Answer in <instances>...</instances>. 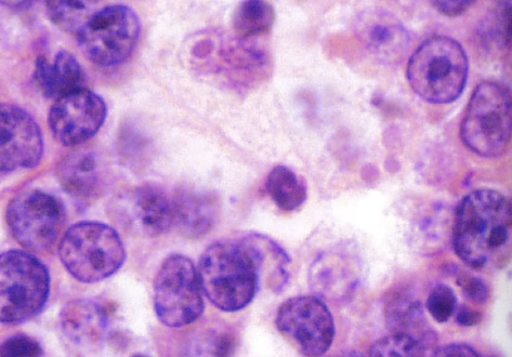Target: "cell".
I'll list each match as a JSON object with an SVG mask.
<instances>
[{"mask_svg":"<svg viewBox=\"0 0 512 357\" xmlns=\"http://www.w3.org/2000/svg\"><path fill=\"white\" fill-rule=\"evenodd\" d=\"M153 301L157 317L167 327L182 328L200 319L203 289L189 258L173 255L163 262L154 280Z\"/></svg>","mask_w":512,"mask_h":357,"instance_id":"52a82bcc","label":"cell"},{"mask_svg":"<svg viewBox=\"0 0 512 357\" xmlns=\"http://www.w3.org/2000/svg\"><path fill=\"white\" fill-rule=\"evenodd\" d=\"M42 354L41 345L29 336H13L0 345V357H39Z\"/></svg>","mask_w":512,"mask_h":357,"instance_id":"83f0119b","label":"cell"},{"mask_svg":"<svg viewBox=\"0 0 512 357\" xmlns=\"http://www.w3.org/2000/svg\"><path fill=\"white\" fill-rule=\"evenodd\" d=\"M59 254L65 269L83 283L109 279L126 259L120 235L100 222L74 224L63 235Z\"/></svg>","mask_w":512,"mask_h":357,"instance_id":"277c9868","label":"cell"},{"mask_svg":"<svg viewBox=\"0 0 512 357\" xmlns=\"http://www.w3.org/2000/svg\"><path fill=\"white\" fill-rule=\"evenodd\" d=\"M129 132L130 134H125L122 140L125 144L127 143V147H124V151L129 157V160L135 161V157L138 158V156L139 160H141L140 156L144 157L147 153L148 142L143 136L134 134L133 130Z\"/></svg>","mask_w":512,"mask_h":357,"instance_id":"f546056e","label":"cell"},{"mask_svg":"<svg viewBox=\"0 0 512 357\" xmlns=\"http://www.w3.org/2000/svg\"><path fill=\"white\" fill-rule=\"evenodd\" d=\"M140 21L136 12L123 5L96 11L77 34L85 56L103 68L127 61L140 37Z\"/></svg>","mask_w":512,"mask_h":357,"instance_id":"ba28073f","label":"cell"},{"mask_svg":"<svg viewBox=\"0 0 512 357\" xmlns=\"http://www.w3.org/2000/svg\"><path fill=\"white\" fill-rule=\"evenodd\" d=\"M251 255L259 276V283L280 292L288 280L290 258L285 251L268 236L251 234L241 238Z\"/></svg>","mask_w":512,"mask_h":357,"instance_id":"ffe728a7","label":"cell"},{"mask_svg":"<svg viewBox=\"0 0 512 357\" xmlns=\"http://www.w3.org/2000/svg\"><path fill=\"white\" fill-rule=\"evenodd\" d=\"M107 114L103 99L84 88L55 100L48 124L52 135L64 147H78L98 134Z\"/></svg>","mask_w":512,"mask_h":357,"instance_id":"8fae6325","label":"cell"},{"mask_svg":"<svg viewBox=\"0 0 512 357\" xmlns=\"http://www.w3.org/2000/svg\"><path fill=\"white\" fill-rule=\"evenodd\" d=\"M67 221L57 197L41 191L18 195L9 204L7 222L17 242L31 253H45L59 241Z\"/></svg>","mask_w":512,"mask_h":357,"instance_id":"9c48e42d","label":"cell"},{"mask_svg":"<svg viewBox=\"0 0 512 357\" xmlns=\"http://www.w3.org/2000/svg\"><path fill=\"white\" fill-rule=\"evenodd\" d=\"M275 323L281 335L307 357H320L333 345V316L320 298L288 299L280 307Z\"/></svg>","mask_w":512,"mask_h":357,"instance_id":"30bf717a","label":"cell"},{"mask_svg":"<svg viewBox=\"0 0 512 357\" xmlns=\"http://www.w3.org/2000/svg\"><path fill=\"white\" fill-rule=\"evenodd\" d=\"M485 33L489 35L497 46L509 47L511 41V5L504 2L498 7L488 25H485Z\"/></svg>","mask_w":512,"mask_h":357,"instance_id":"4316f807","label":"cell"},{"mask_svg":"<svg viewBox=\"0 0 512 357\" xmlns=\"http://www.w3.org/2000/svg\"><path fill=\"white\" fill-rule=\"evenodd\" d=\"M60 324L65 336L82 348L98 347L107 329V316L94 301L74 300L60 313Z\"/></svg>","mask_w":512,"mask_h":357,"instance_id":"ac0fdd59","label":"cell"},{"mask_svg":"<svg viewBox=\"0 0 512 357\" xmlns=\"http://www.w3.org/2000/svg\"><path fill=\"white\" fill-rule=\"evenodd\" d=\"M370 357H427V354L426 349L415 340L391 334L375 343Z\"/></svg>","mask_w":512,"mask_h":357,"instance_id":"d4e9b609","label":"cell"},{"mask_svg":"<svg viewBox=\"0 0 512 357\" xmlns=\"http://www.w3.org/2000/svg\"><path fill=\"white\" fill-rule=\"evenodd\" d=\"M357 268L341 255L323 256L313 264L311 285L315 292L326 299L346 298L357 282Z\"/></svg>","mask_w":512,"mask_h":357,"instance_id":"44dd1931","label":"cell"},{"mask_svg":"<svg viewBox=\"0 0 512 357\" xmlns=\"http://www.w3.org/2000/svg\"><path fill=\"white\" fill-rule=\"evenodd\" d=\"M50 279L44 264L23 250L0 255V323L19 324L43 310Z\"/></svg>","mask_w":512,"mask_h":357,"instance_id":"5b68a950","label":"cell"},{"mask_svg":"<svg viewBox=\"0 0 512 357\" xmlns=\"http://www.w3.org/2000/svg\"><path fill=\"white\" fill-rule=\"evenodd\" d=\"M274 20V9L269 3L244 2L233 18L235 35L244 41H256L271 31Z\"/></svg>","mask_w":512,"mask_h":357,"instance_id":"603a6c76","label":"cell"},{"mask_svg":"<svg viewBox=\"0 0 512 357\" xmlns=\"http://www.w3.org/2000/svg\"><path fill=\"white\" fill-rule=\"evenodd\" d=\"M44 139L35 119L16 105L0 103V173L36 167Z\"/></svg>","mask_w":512,"mask_h":357,"instance_id":"7c38bea8","label":"cell"},{"mask_svg":"<svg viewBox=\"0 0 512 357\" xmlns=\"http://www.w3.org/2000/svg\"><path fill=\"white\" fill-rule=\"evenodd\" d=\"M480 321L481 314L474 309L463 307L457 312V322L459 325L475 326L479 324Z\"/></svg>","mask_w":512,"mask_h":357,"instance_id":"d6a6232c","label":"cell"},{"mask_svg":"<svg viewBox=\"0 0 512 357\" xmlns=\"http://www.w3.org/2000/svg\"><path fill=\"white\" fill-rule=\"evenodd\" d=\"M198 274L203 293L225 312L246 308L260 284L255 263L241 240L209 246L200 259Z\"/></svg>","mask_w":512,"mask_h":357,"instance_id":"7a4b0ae2","label":"cell"},{"mask_svg":"<svg viewBox=\"0 0 512 357\" xmlns=\"http://www.w3.org/2000/svg\"><path fill=\"white\" fill-rule=\"evenodd\" d=\"M468 70V58L461 44L448 36H432L415 50L406 76L420 98L448 104L463 94Z\"/></svg>","mask_w":512,"mask_h":357,"instance_id":"3957f363","label":"cell"},{"mask_svg":"<svg viewBox=\"0 0 512 357\" xmlns=\"http://www.w3.org/2000/svg\"><path fill=\"white\" fill-rule=\"evenodd\" d=\"M131 357H148V356L143 355V354H136V355H133V356H131Z\"/></svg>","mask_w":512,"mask_h":357,"instance_id":"836d02e7","label":"cell"},{"mask_svg":"<svg viewBox=\"0 0 512 357\" xmlns=\"http://www.w3.org/2000/svg\"><path fill=\"white\" fill-rule=\"evenodd\" d=\"M453 238L457 256L470 268H504L511 253L508 198L490 189L468 194L457 208Z\"/></svg>","mask_w":512,"mask_h":357,"instance_id":"6da1fadb","label":"cell"},{"mask_svg":"<svg viewBox=\"0 0 512 357\" xmlns=\"http://www.w3.org/2000/svg\"><path fill=\"white\" fill-rule=\"evenodd\" d=\"M61 187L78 201L95 200L104 188V170L95 152L78 151L59 167Z\"/></svg>","mask_w":512,"mask_h":357,"instance_id":"2e32d148","label":"cell"},{"mask_svg":"<svg viewBox=\"0 0 512 357\" xmlns=\"http://www.w3.org/2000/svg\"><path fill=\"white\" fill-rule=\"evenodd\" d=\"M431 357H480V355L465 345H449L440 348Z\"/></svg>","mask_w":512,"mask_h":357,"instance_id":"1f68e13d","label":"cell"},{"mask_svg":"<svg viewBox=\"0 0 512 357\" xmlns=\"http://www.w3.org/2000/svg\"><path fill=\"white\" fill-rule=\"evenodd\" d=\"M386 323L393 335L409 337L426 350L435 346V330L429 325L422 303L408 296L397 297L387 306Z\"/></svg>","mask_w":512,"mask_h":357,"instance_id":"d6986e66","label":"cell"},{"mask_svg":"<svg viewBox=\"0 0 512 357\" xmlns=\"http://www.w3.org/2000/svg\"><path fill=\"white\" fill-rule=\"evenodd\" d=\"M426 307L429 314L438 323L448 322L457 310V298L454 290L443 284L433 287Z\"/></svg>","mask_w":512,"mask_h":357,"instance_id":"484cf974","label":"cell"},{"mask_svg":"<svg viewBox=\"0 0 512 357\" xmlns=\"http://www.w3.org/2000/svg\"><path fill=\"white\" fill-rule=\"evenodd\" d=\"M114 211L118 222L139 236H161L174 227L172 198L153 185L125 191L117 197Z\"/></svg>","mask_w":512,"mask_h":357,"instance_id":"4fadbf2b","label":"cell"},{"mask_svg":"<svg viewBox=\"0 0 512 357\" xmlns=\"http://www.w3.org/2000/svg\"><path fill=\"white\" fill-rule=\"evenodd\" d=\"M174 227L189 238H201L215 227L219 215L218 198L210 192L183 189L172 198Z\"/></svg>","mask_w":512,"mask_h":357,"instance_id":"5bb4252c","label":"cell"},{"mask_svg":"<svg viewBox=\"0 0 512 357\" xmlns=\"http://www.w3.org/2000/svg\"><path fill=\"white\" fill-rule=\"evenodd\" d=\"M433 6L439 10V12L443 13L445 16L456 17L462 15V13L466 12L470 8V6L474 5L475 2H432Z\"/></svg>","mask_w":512,"mask_h":357,"instance_id":"4dcf8cb0","label":"cell"},{"mask_svg":"<svg viewBox=\"0 0 512 357\" xmlns=\"http://www.w3.org/2000/svg\"><path fill=\"white\" fill-rule=\"evenodd\" d=\"M458 285L462 287L465 297L474 303H484L489 298V288L478 277L471 274L459 276Z\"/></svg>","mask_w":512,"mask_h":357,"instance_id":"f1b7e54d","label":"cell"},{"mask_svg":"<svg viewBox=\"0 0 512 357\" xmlns=\"http://www.w3.org/2000/svg\"><path fill=\"white\" fill-rule=\"evenodd\" d=\"M48 16L60 30L78 34L94 15L93 5L85 2H47Z\"/></svg>","mask_w":512,"mask_h":357,"instance_id":"cb8c5ba5","label":"cell"},{"mask_svg":"<svg viewBox=\"0 0 512 357\" xmlns=\"http://www.w3.org/2000/svg\"><path fill=\"white\" fill-rule=\"evenodd\" d=\"M35 81L43 95L57 100L85 87L82 65L68 51H60L54 61L38 57L35 65Z\"/></svg>","mask_w":512,"mask_h":357,"instance_id":"e0dca14e","label":"cell"},{"mask_svg":"<svg viewBox=\"0 0 512 357\" xmlns=\"http://www.w3.org/2000/svg\"><path fill=\"white\" fill-rule=\"evenodd\" d=\"M461 137L466 147L482 157L501 156L511 139V96L495 82L481 83L472 94Z\"/></svg>","mask_w":512,"mask_h":357,"instance_id":"8992f818","label":"cell"},{"mask_svg":"<svg viewBox=\"0 0 512 357\" xmlns=\"http://www.w3.org/2000/svg\"><path fill=\"white\" fill-rule=\"evenodd\" d=\"M360 35L371 55L385 64L399 63L410 47V36L404 26L386 13H373L366 18Z\"/></svg>","mask_w":512,"mask_h":357,"instance_id":"9a60e30c","label":"cell"},{"mask_svg":"<svg viewBox=\"0 0 512 357\" xmlns=\"http://www.w3.org/2000/svg\"><path fill=\"white\" fill-rule=\"evenodd\" d=\"M267 191L272 201L286 213H292L307 200V188L291 168L274 167L267 178Z\"/></svg>","mask_w":512,"mask_h":357,"instance_id":"7402d4cb","label":"cell"}]
</instances>
